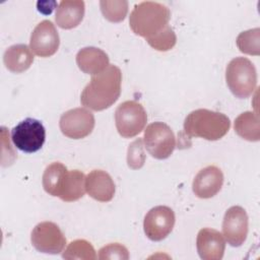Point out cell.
Listing matches in <instances>:
<instances>
[{
  "mask_svg": "<svg viewBox=\"0 0 260 260\" xmlns=\"http://www.w3.org/2000/svg\"><path fill=\"white\" fill-rule=\"evenodd\" d=\"M148 45L154 50L166 52L171 50L177 43V37L174 32L173 28L168 25L161 31L156 34L155 36L146 40Z\"/></svg>",
  "mask_w": 260,
  "mask_h": 260,
  "instance_id": "cell-24",
  "label": "cell"
},
{
  "mask_svg": "<svg viewBox=\"0 0 260 260\" xmlns=\"http://www.w3.org/2000/svg\"><path fill=\"white\" fill-rule=\"evenodd\" d=\"M60 45L58 31L52 21L46 19L41 21L30 35L29 48L39 57L47 58L53 56Z\"/></svg>",
  "mask_w": 260,
  "mask_h": 260,
  "instance_id": "cell-12",
  "label": "cell"
},
{
  "mask_svg": "<svg viewBox=\"0 0 260 260\" xmlns=\"http://www.w3.org/2000/svg\"><path fill=\"white\" fill-rule=\"evenodd\" d=\"M248 235V215L241 206L230 207L223 216L222 236L233 247H239L247 239Z\"/></svg>",
  "mask_w": 260,
  "mask_h": 260,
  "instance_id": "cell-13",
  "label": "cell"
},
{
  "mask_svg": "<svg viewBox=\"0 0 260 260\" xmlns=\"http://www.w3.org/2000/svg\"><path fill=\"white\" fill-rule=\"evenodd\" d=\"M143 143L152 157L166 159L176 148V137L166 123L153 122L144 130Z\"/></svg>",
  "mask_w": 260,
  "mask_h": 260,
  "instance_id": "cell-7",
  "label": "cell"
},
{
  "mask_svg": "<svg viewBox=\"0 0 260 260\" xmlns=\"http://www.w3.org/2000/svg\"><path fill=\"white\" fill-rule=\"evenodd\" d=\"M93 114L85 108L71 109L62 114L59 127L61 132L68 138L81 139L88 136L94 128Z\"/></svg>",
  "mask_w": 260,
  "mask_h": 260,
  "instance_id": "cell-10",
  "label": "cell"
},
{
  "mask_svg": "<svg viewBox=\"0 0 260 260\" xmlns=\"http://www.w3.org/2000/svg\"><path fill=\"white\" fill-rule=\"evenodd\" d=\"M11 140L19 150L32 153L42 148L46 140V130L41 121L26 118L11 130Z\"/></svg>",
  "mask_w": 260,
  "mask_h": 260,
  "instance_id": "cell-8",
  "label": "cell"
},
{
  "mask_svg": "<svg viewBox=\"0 0 260 260\" xmlns=\"http://www.w3.org/2000/svg\"><path fill=\"white\" fill-rule=\"evenodd\" d=\"M5 67L13 73H21L27 70L34 62L30 48L24 44L10 46L3 55Z\"/></svg>",
  "mask_w": 260,
  "mask_h": 260,
  "instance_id": "cell-19",
  "label": "cell"
},
{
  "mask_svg": "<svg viewBox=\"0 0 260 260\" xmlns=\"http://www.w3.org/2000/svg\"><path fill=\"white\" fill-rule=\"evenodd\" d=\"M175 220V212L172 208L165 205L155 206L151 208L144 216V233L151 241H161L166 239L173 231Z\"/></svg>",
  "mask_w": 260,
  "mask_h": 260,
  "instance_id": "cell-11",
  "label": "cell"
},
{
  "mask_svg": "<svg viewBox=\"0 0 260 260\" xmlns=\"http://www.w3.org/2000/svg\"><path fill=\"white\" fill-rule=\"evenodd\" d=\"M147 122L146 112L136 101H126L120 104L115 111V123L119 134L124 138L138 135Z\"/></svg>",
  "mask_w": 260,
  "mask_h": 260,
  "instance_id": "cell-6",
  "label": "cell"
},
{
  "mask_svg": "<svg viewBox=\"0 0 260 260\" xmlns=\"http://www.w3.org/2000/svg\"><path fill=\"white\" fill-rule=\"evenodd\" d=\"M230 127L231 121L224 114L207 109L192 111L184 121V132L188 137H200L210 141L222 138Z\"/></svg>",
  "mask_w": 260,
  "mask_h": 260,
  "instance_id": "cell-4",
  "label": "cell"
},
{
  "mask_svg": "<svg viewBox=\"0 0 260 260\" xmlns=\"http://www.w3.org/2000/svg\"><path fill=\"white\" fill-rule=\"evenodd\" d=\"M145 162V152L143 139L138 138L134 140L128 147L127 165L132 170H138L143 167Z\"/></svg>",
  "mask_w": 260,
  "mask_h": 260,
  "instance_id": "cell-25",
  "label": "cell"
},
{
  "mask_svg": "<svg viewBox=\"0 0 260 260\" xmlns=\"http://www.w3.org/2000/svg\"><path fill=\"white\" fill-rule=\"evenodd\" d=\"M235 132L245 140L258 141L260 139L259 116L253 112H244L240 114L234 124Z\"/></svg>",
  "mask_w": 260,
  "mask_h": 260,
  "instance_id": "cell-20",
  "label": "cell"
},
{
  "mask_svg": "<svg viewBox=\"0 0 260 260\" xmlns=\"http://www.w3.org/2000/svg\"><path fill=\"white\" fill-rule=\"evenodd\" d=\"M98 258L101 260H104V259L127 260L129 258V253L125 246L119 243H112L100 249Z\"/></svg>",
  "mask_w": 260,
  "mask_h": 260,
  "instance_id": "cell-26",
  "label": "cell"
},
{
  "mask_svg": "<svg viewBox=\"0 0 260 260\" xmlns=\"http://www.w3.org/2000/svg\"><path fill=\"white\" fill-rule=\"evenodd\" d=\"M84 2L81 0H63L56 10L55 20L59 27L71 29L76 27L84 16Z\"/></svg>",
  "mask_w": 260,
  "mask_h": 260,
  "instance_id": "cell-18",
  "label": "cell"
},
{
  "mask_svg": "<svg viewBox=\"0 0 260 260\" xmlns=\"http://www.w3.org/2000/svg\"><path fill=\"white\" fill-rule=\"evenodd\" d=\"M223 184V174L215 166H208L200 170L192 183L194 194L202 199L211 198L216 195Z\"/></svg>",
  "mask_w": 260,
  "mask_h": 260,
  "instance_id": "cell-14",
  "label": "cell"
},
{
  "mask_svg": "<svg viewBox=\"0 0 260 260\" xmlns=\"http://www.w3.org/2000/svg\"><path fill=\"white\" fill-rule=\"evenodd\" d=\"M100 7L104 17L111 22L124 20L128 12V2L126 0H103L100 2Z\"/></svg>",
  "mask_w": 260,
  "mask_h": 260,
  "instance_id": "cell-23",
  "label": "cell"
},
{
  "mask_svg": "<svg viewBox=\"0 0 260 260\" xmlns=\"http://www.w3.org/2000/svg\"><path fill=\"white\" fill-rule=\"evenodd\" d=\"M236 43L242 53L258 56L260 54V28L256 27L242 31L238 36Z\"/></svg>",
  "mask_w": 260,
  "mask_h": 260,
  "instance_id": "cell-22",
  "label": "cell"
},
{
  "mask_svg": "<svg viewBox=\"0 0 260 260\" xmlns=\"http://www.w3.org/2000/svg\"><path fill=\"white\" fill-rule=\"evenodd\" d=\"M122 73L116 65H109L103 72L93 75L80 95L82 106L92 111L110 108L121 94Z\"/></svg>",
  "mask_w": 260,
  "mask_h": 260,
  "instance_id": "cell-1",
  "label": "cell"
},
{
  "mask_svg": "<svg viewBox=\"0 0 260 260\" xmlns=\"http://www.w3.org/2000/svg\"><path fill=\"white\" fill-rule=\"evenodd\" d=\"M171 12L158 2L143 1L136 4L129 16L132 31L146 40L155 36L169 25Z\"/></svg>",
  "mask_w": 260,
  "mask_h": 260,
  "instance_id": "cell-3",
  "label": "cell"
},
{
  "mask_svg": "<svg viewBox=\"0 0 260 260\" xmlns=\"http://www.w3.org/2000/svg\"><path fill=\"white\" fill-rule=\"evenodd\" d=\"M42 183L49 195L59 197L65 202L76 201L85 193V175L78 170L68 171L59 161L46 168Z\"/></svg>",
  "mask_w": 260,
  "mask_h": 260,
  "instance_id": "cell-2",
  "label": "cell"
},
{
  "mask_svg": "<svg viewBox=\"0 0 260 260\" xmlns=\"http://www.w3.org/2000/svg\"><path fill=\"white\" fill-rule=\"evenodd\" d=\"M197 252L203 260H220L225 249L223 236L216 230L201 229L196 239Z\"/></svg>",
  "mask_w": 260,
  "mask_h": 260,
  "instance_id": "cell-15",
  "label": "cell"
},
{
  "mask_svg": "<svg viewBox=\"0 0 260 260\" xmlns=\"http://www.w3.org/2000/svg\"><path fill=\"white\" fill-rule=\"evenodd\" d=\"M62 257L64 259H84L94 260L98 258L92 245L85 240L72 241L65 249Z\"/></svg>",
  "mask_w": 260,
  "mask_h": 260,
  "instance_id": "cell-21",
  "label": "cell"
},
{
  "mask_svg": "<svg viewBox=\"0 0 260 260\" xmlns=\"http://www.w3.org/2000/svg\"><path fill=\"white\" fill-rule=\"evenodd\" d=\"M30 241L36 250L46 254H59L66 246L63 232L52 221L38 223L31 231Z\"/></svg>",
  "mask_w": 260,
  "mask_h": 260,
  "instance_id": "cell-9",
  "label": "cell"
},
{
  "mask_svg": "<svg viewBox=\"0 0 260 260\" xmlns=\"http://www.w3.org/2000/svg\"><path fill=\"white\" fill-rule=\"evenodd\" d=\"M76 64L82 72L93 76L106 70L110 65V60L103 50L95 47H85L78 51Z\"/></svg>",
  "mask_w": 260,
  "mask_h": 260,
  "instance_id": "cell-17",
  "label": "cell"
},
{
  "mask_svg": "<svg viewBox=\"0 0 260 260\" xmlns=\"http://www.w3.org/2000/svg\"><path fill=\"white\" fill-rule=\"evenodd\" d=\"M115 190L113 179L105 171L93 170L85 177V191L96 201H111L115 195Z\"/></svg>",
  "mask_w": 260,
  "mask_h": 260,
  "instance_id": "cell-16",
  "label": "cell"
},
{
  "mask_svg": "<svg viewBox=\"0 0 260 260\" xmlns=\"http://www.w3.org/2000/svg\"><path fill=\"white\" fill-rule=\"evenodd\" d=\"M225 81L236 98H249L257 86V72L254 64L245 57L234 58L226 66Z\"/></svg>",
  "mask_w": 260,
  "mask_h": 260,
  "instance_id": "cell-5",
  "label": "cell"
}]
</instances>
